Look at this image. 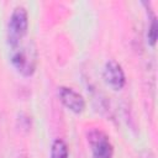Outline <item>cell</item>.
<instances>
[{
	"mask_svg": "<svg viewBox=\"0 0 158 158\" xmlns=\"http://www.w3.org/2000/svg\"><path fill=\"white\" fill-rule=\"evenodd\" d=\"M10 60L20 74L25 77L32 75L37 65V51L35 44L32 42H21L11 47Z\"/></svg>",
	"mask_w": 158,
	"mask_h": 158,
	"instance_id": "6da1fadb",
	"label": "cell"
},
{
	"mask_svg": "<svg viewBox=\"0 0 158 158\" xmlns=\"http://www.w3.org/2000/svg\"><path fill=\"white\" fill-rule=\"evenodd\" d=\"M28 28V14L27 10L23 6H16L7 22L6 28V36H7V43L11 47L17 46L22 42L25 35L27 33Z\"/></svg>",
	"mask_w": 158,
	"mask_h": 158,
	"instance_id": "7a4b0ae2",
	"label": "cell"
},
{
	"mask_svg": "<svg viewBox=\"0 0 158 158\" xmlns=\"http://www.w3.org/2000/svg\"><path fill=\"white\" fill-rule=\"evenodd\" d=\"M88 142L91 147L94 158H112V144L109 139V136L101 130H90L88 132Z\"/></svg>",
	"mask_w": 158,
	"mask_h": 158,
	"instance_id": "3957f363",
	"label": "cell"
},
{
	"mask_svg": "<svg viewBox=\"0 0 158 158\" xmlns=\"http://www.w3.org/2000/svg\"><path fill=\"white\" fill-rule=\"evenodd\" d=\"M102 75H104L106 84L110 85L114 90H120L123 88L125 81H126L125 73H123L121 65L116 60L110 59L105 63Z\"/></svg>",
	"mask_w": 158,
	"mask_h": 158,
	"instance_id": "277c9868",
	"label": "cell"
},
{
	"mask_svg": "<svg viewBox=\"0 0 158 158\" xmlns=\"http://www.w3.org/2000/svg\"><path fill=\"white\" fill-rule=\"evenodd\" d=\"M58 96H59V100L62 101V104L75 114L81 112L85 107L84 98L78 91H75L74 89H72L69 86H59Z\"/></svg>",
	"mask_w": 158,
	"mask_h": 158,
	"instance_id": "5b68a950",
	"label": "cell"
},
{
	"mask_svg": "<svg viewBox=\"0 0 158 158\" xmlns=\"http://www.w3.org/2000/svg\"><path fill=\"white\" fill-rule=\"evenodd\" d=\"M51 158H68V146L63 139L57 138L52 143Z\"/></svg>",
	"mask_w": 158,
	"mask_h": 158,
	"instance_id": "8992f818",
	"label": "cell"
},
{
	"mask_svg": "<svg viewBox=\"0 0 158 158\" xmlns=\"http://www.w3.org/2000/svg\"><path fill=\"white\" fill-rule=\"evenodd\" d=\"M157 33H158V25H157V19L153 15L152 19H151V23L148 26V30H147V40H148V43L151 46H154L156 44Z\"/></svg>",
	"mask_w": 158,
	"mask_h": 158,
	"instance_id": "52a82bcc",
	"label": "cell"
},
{
	"mask_svg": "<svg viewBox=\"0 0 158 158\" xmlns=\"http://www.w3.org/2000/svg\"><path fill=\"white\" fill-rule=\"evenodd\" d=\"M139 158H154V156H153V153L151 151H146L139 156Z\"/></svg>",
	"mask_w": 158,
	"mask_h": 158,
	"instance_id": "ba28073f",
	"label": "cell"
}]
</instances>
